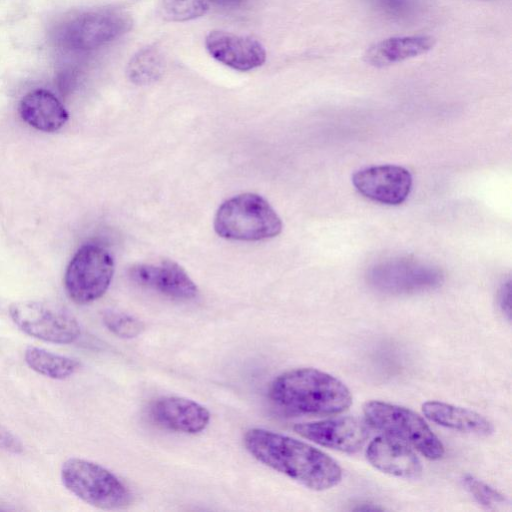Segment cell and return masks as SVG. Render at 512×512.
Returning <instances> with one entry per match:
<instances>
[{"mask_svg": "<svg viewBox=\"0 0 512 512\" xmlns=\"http://www.w3.org/2000/svg\"><path fill=\"white\" fill-rule=\"evenodd\" d=\"M363 411L371 426L413 446L428 459L436 460L443 456L441 441L426 422L410 409L381 401H369Z\"/></svg>", "mask_w": 512, "mask_h": 512, "instance_id": "5b68a950", "label": "cell"}, {"mask_svg": "<svg viewBox=\"0 0 512 512\" xmlns=\"http://www.w3.org/2000/svg\"><path fill=\"white\" fill-rule=\"evenodd\" d=\"M294 430L314 443L346 453L359 451L369 438L367 425L349 416L299 423Z\"/></svg>", "mask_w": 512, "mask_h": 512, "instance_id": "8fae6325", "label": "cell"}, {"mask_svg": "<svg viewBox=\"0 0 512 512\" xmlns=\"http://www.w3.org/2000/svg\"><path fill=\"white\" fill-rule=\"evenodd\" d=\"M24 359L35 372L56 380L70 377L79 368V362L72 358L32 346L25 350Z\"/></svg>", "mask_w": 512, "mask_h": 512, "instance_id": "d6986e66", "label": "cell"}, {"mask_svg": "<svg viewBox=\"0 0 512 512\" xmlns=\"http://www.w3.org/2000/svg\"><path fill=\"white\" fill-rule=\"evenodd\" d=\"M356 190L364 197L386 205H399L409 196L412 176L404 167L379 165L361 169L352 177Z\"/></svg>", "mask_w": 512, "mask_h": 512, "instance_id": "30bf717a", "label": "cell"}, {"mask_svg": "<svg viewBox=\"0 0 512 512\" xmlns=\"http://www.w3.org/2000/svg\"><path fill=\"white\" fill-rule=\"evenodd\" d=\"M64 486L82 501L103 510H119L130 505L127 486L103 466L80 458H70L61 468Z\"/></svg>", "mask_w": 512, "mask_h": 512, "instance_id": "277c9868", "label": "cell"}, {"mask_svg": "<svg viewBox=\"0 0 512 512\" xmlns=\"http://www.w3.org/2000/svg\"><path fill=\"white\" fill-rule=\"evenodd\" d=\"M132 25L131 16L122 10L88 11L63 23L58 38L73 49H94L125 34Z\"/></svg>", "mask_w": 512, "mask_h": 512, "instance_id": "ba28073f", "label": "cell"}, {"mask_svg": "<svg viewBox=\"0 0 512 512\" xmlns=\"http://www.w3.org/2000/svg\"><path fill=\"white\" fill-rule=\"evenodd\" d=\"M164 66L161 52L154 46H147L131 57L127 66V76L137 85H147L161 77Z\"/></svg>", "mask_w": 512, "mask_h": 512, "instance_id": "ffe728a7", "label": "cell"}, {"mask_svg": "<svg viewBox=\"0 0 512 512\" xmlns=\"http://www.w3.org/2000/svg\"><path fill=\"white\" fill-rule=\"evenodd\" d=\"M435 43V38L430 35L390 37L370 46L364 61L376 68L387 67L426 54Z\"/></svg>", "mask_w": 512, "mask_h": 512, "instance_id": "2e32d148", "label": "cell"}, {"mask_svg": "<svg viewBox=\"0 0 512 512\" xmlns=\"http://www.w3.org/2000/svg\"><path fill=\"white\" fill-rule=\"evenodd\" d=\"M150 413L159 425L187 434L203 431L209 424L210 413L201 404L187 398L165 396L157 399Z\"/></svg>", "mask_w": 512, "mask_h": 512, "instance_id": "5bb4252c", "label": "cell"}, {"mask_svg": "<svg viewBox=\"0 0 512 512\" xmlns=\"http://www.w3.org/2000/svg\"><path fill=\"white\" fill-rule=\"evenodd\" d=\"M510 287V280H508L507 282L503 283L498 295L499 306L508 320H510L511 317Z\"/></svg>", "mask_w": 512, "mask_h": 512, "instance_id": "d4e9b609", "label": "cell"}, {"mask_svg": "<svg viewBox=\"0 0 512 512\" xmlns=\"http://www.w3.org/2000/svg\"><path fill=\"white\" fill-rule=\"evenodd\" d=\"M129 276L137 284L177 300H189L198 293L196 284L186 271L171 260L134 265Z\"/></svg>", "mask_w": 512, "mask_h": 512, "instance_id": "4fadbf2b", "label": "cell"}, {"mask_svg": "<svg viewBox=\"0 0 512 512\" xmlns=\"http://www.w3.org/2000/svg\"><path fill=\"white\" fill-rule=\"evenodd\" d=\"M216 233L226 239L259 241L277 236L282 221L261 196L244 193L223 202L214 219Z\"/></svg>", "mask_w": 512, "mask_h": 512, "instance_id": "3957f363", "label": "cell"}, {"mask_svg": "<svg viewBox=\"0 0 512 512\" xmlns=\"http://www.w3.org/2000/svg\"><path fill=\"white\" fill-rule=\"evenodd\" d=\"M270 399L282 409L303 415H332L346 410L352 396L344 383L323 371L300 368L273 380Z\"/></svg>", "mask_w": 512, "mask_h": 512, "instance_id": "7a4b0ae2", "label": "cell"}, {"mask_svg": "<svg viewBox=\"0 0 512 512\" xmlns=\"http://www.w3.org/2000/svg\"><path fill=\"white\" fill-rule=\"evenodd\" d=\"M244 445L258 461L309 489L326 490L342 478L341 468L332 458L292 437L252 428L244 435Z\"/></svg>", "mask_w": 512, "mask_h": 512, "instance_id": "6da1fadb", "label": "cell"}, {"mask_svg": "<svg viewBox=\"0 0 512 512\" xmlns=\"http://www.w3.org/2000/svg\"><path fill=\"white\" fill-rule=\"evenodd\" d=\"M9 314L24 333L51 343L69 344L80 336L77 320L65 309L40 301H21L9 307Z\"/></svg>", "mask_w": 512, "mask_h": 512, "instance_id": "52a82bcc", "label": "cell"}, {"mask_svg": "<svg viewBox=\"0 0 512 512\" xmlns=\"http://www.w3.org/2000/svg\"><path fill=\"white\" fill-rule=\"evenodd\" d=\"M366 456L375 468L393 476L417 478L422 472L421 461L409 445L387 434L369 444Z\"/></svg>", "mask_w": 512, "mask_h": 512, "instance_id": "9a60e30c", "label": "cell"}, {"mask_svg": "<svg viewBox=\"0 0 512 512\" xmlns=\"http://www.w3.org/2000/svg\"><path fill=\"white\" fill-rule=\"evenodd\" d=\"M212 2L213 0H161L158 14L165 21H189L206 14Z\"/></svg>", "mask_w": 512, "mask_h": 512, "instance_id": "44dd1931", "label": "cell"}, {"mask_svg": "<svg viewBox=\"0 0 512 512\" xmlns=\"http://www.w3.org/2000/svg\"><path fill=\"white\" fill-rule=\"evenodd\" d=\"M0 448L14 454L23 451L21 441L2 426H0Z\"/></svg>", "mask_w": 512, "mask_h": 512, "instance_id": "cb8c5ba5", "label": "cell"}, {"mask_svg": "<svg viewBox=\"0 0 512 512\" xmlns=\"http://www.w3.org/2000/svg\"><path fill=\"white\" fill-rule=\"evenodd\" d=\"M21 118L42 132H56L67 122L69 114L60 100L46 89L28 92L20 101Z\"/></svg>", "mask_w": 512, "mask_h": 512, "instance_id": "e0dca14e", "label": "cell"}, {"mask_svg": "<svg viewBox=\"0 0 512 512\" xmlns=\"http://www.w3.org/2000/svg\"><path fill=\"white\" fill-rule=\"evenodd\" d=\"M423 413L432 422L446 428L477 435H488L492 424L481 414L451 404L428 401L422 406Z\"/></svg>", "mask_w": 512, "mask_h": 512, "instance_id": "ac0fdd59", "label": "cell"}, {"mask_svg": "<svg viewBox=\"0 0 512 512\" xmlns=\"http://www.w3.org/2000/svg\"><path fill=\"white\" fill-rule=\"evenodd\" d=\"M370 284L388 294H407L430 290L441 285V271L429 264L397 258L375 265L368 276Z\"/></svg>", "mask_w": 512, "mask_h": 512, "instance_id": "9c48e42d", "label": "cell"}, {"mask_svg": "<svg viewBox=\"0 0 512 512\" xmlns=\"http://www.w3.org/2000/svg\"><path fill=\"white\" fill-rule=\"evenodd\" d=\"M205 46L214 59L239 71L255 69L266 61L264 46L250 36L213 30L206 35Z\"/></svg>", "mask_w": 512, "mask_h": 512, "instance_id": "7c38bea8", "label": "cell"}, {"mask_svg": "<svg viewBox=\"0 0 512 512\" xmlns=\"http://www.w3.org/2000/svg\"><path fill=\"white\" fill-rule=\"evenodd\" d=\"M463 484L478 503L483 506L491 507L506 501L504 495L499 491L471 475L463 477Z\"/></svg>", "mask_w": 512, "mask_h": 512, "instance_id": "603a6c76", "label": "cell"}, {"mask_svg": "<svg viewBox=\"0 0 512 512\" xmlns=\"http://www.w3.org/2000/svg\"><path fill=\"white\" fill-rule=\"evenodd\" d=\"M104 325L113 334L121 338H135L144 330V323L132 315L119 311H106L103 314Z\"/></svg>", "mask_w": 512, "mask_h": 512, "instance_id": "7402d4cb", "label": "cell"}, {"mask_svg": "<svg viewBox=\"0 0 512 512\" xmlns=\"http://www.w3.org/2000/svg\"><path fill=\"white\" fill-rule=\"evenodd\" d=\"M114 274V262L102 246L86 244L71 259L64 276L65 290L75 303L87 304L102 297Z\"/></svg>", "mask_w": 512, "mask_h": 512, "instance_id": "8992f818", "label": "cell"}]
</instances>
